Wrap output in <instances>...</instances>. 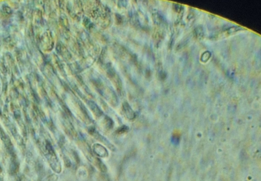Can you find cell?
Masks as SVG:
<instances>
[{
    "mask_svg": "<svg viewBox=\"0 0 261 181\" xmlns=\"http://www.w3.org/2000/svg\"><path fill=\"white\" fill-rule=\"evenodd\" d=\"M129 128L127 126H122L119 128V129L117 130V132L119 134H124L128 131V130H129Z\"/></svg>",
    "mask_w": 261,
    "mask_h": 181,
    "instance_id": "obj_3",
    "label": "cell"
},
{
    "mask_svg": "<svg viewBox=\"0 0 261 181\" xmlns=\"http://www.w3.org/2000/svg\"><path fill=\"white\" fill-rule=\"evenodd\" d=\"M106 123L107 127L109 128H111L113 126V123L111 119L109 117H106Z\"/></svg>",
    "mask_w": 261,
    "mask_h": 181,
    "instance_id": "obj_4",
    "label": "cell"
},
{
    "mask_svg": "<svg viewBox=\"0 0 261 181\" xmlns=\"http://www.w3.org/2000/svg\"><path fill=\"white\" fill-rule=\"evenodd\" d=\"M89 105L91 111H93L95 115L97 116H100L102 115V111L99 107L94 102L92 101H89Z\"/></svg>",
    "mask_w": 261,
    "mask_h": 181,
    "instance_id": "obj_2",
    "label": "cell"
},
{
    "mask_svg": "<svg viewBox=\"0 0 261 181\" xmlns=\"http://www.w3.org/2000/svg\"><path fill=\"white\" fill-rule=\"evenodd\" d=\"M123 111L128 119L132 120L135 118L136 114L127 102L123 103Z\"/></svg>",
    "mask_w": 261,
    "mask_h": 181,
    "instance_id": "obj_1",
    "label": "cell"
}]
</instances>
